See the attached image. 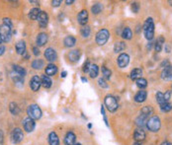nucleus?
<instances>
[{"label":"nucleus","mask_w":172,"mask_h":145,"mask_svg":"<svg viewBox=\"0 0 172 145\" xmlns=\"http://www.w3.org/2000/svg\"><path fill=\"white\" fill-rule=\"evenodd\" d=\"M144 34L145 39L151 40L154 36V23L152 18H147L144 24Z\"/></svg>","instance_id":"1"},{"label":"nucleus","mask_w":172,"mask_h":145,"mask_svg":"<svg viewBox=\"0 0 172 145\" xmlns=\"http://www.w3.org/2000/svg\"><path fill=\"white\" fill-rule=\"evenodd\" d=\"M147 127L150 130L151 132H157L160 129V126H161V122H160V118L156 116H153L150 118H148L147 124Z\"/></svg>","instance_id":"2"},{"label":"nucleus","mask_w":172,"mask_h":145,"mask_svg":"<svg viewBox=\"0 0 172 145\" xmlns=\"http://www.w3.org/2000/svg\"><path fill=\"white\" fill-rule=\"evenodd\" d=\"M27 113L29 118H33V120H40L42 118V110L40 109V107L36 104H33V105H30L27 109Z\"/></svg>","instance_id":"3"},{"label":"nucleus","mask_w":172,"mask_h":145,"mask_svg":"<svg viewBox=\"0 0 172 145\" xmlns=\"http://www.w3.org/2000/svg\"><path fill=\"white\" fill-rule=\"evenodd\" d=\"M105 106L108 109V111H111V113H114V111H117L119 108L117 99L112 95H107L105 97Z\"/></svg>","instance_id":"4"},{"label":"nucleus","mask_w":172,"mask_h":145,"mask_svg":"<svg viewBox=\"0 0 172 145\" xmlns=\"http://www.w3.org/2000/svg\"><path fill=\"white\" fill-rule=\"evenodd\" d=\"M110 37V33L108 30L106 29H102L97 33L96 35V43L99 44V46H104L109 40Z\"/></svg>","instance_id":"5"},{"label":"nucleus","mask_w":172,"mask_h":145,"mask_svg":"<svg viewBox=\"0 0 172 145\" xmlns=\"http://www.w3.org/2000/svg\"><path fill=\"white\" fill-rule=\"evenodd\" d=\"M0 39L3 43H8L11 40V28L7 25L0 26Z\"/></svg>","instance_id":"6"},{"label":"nucleus","mask_w":172,"mask_h":145,"mask_svg":"<svg viewBox=\"0 0 172 145\" xmlns=\"http://www.w3.org/2000/svg\"><path fill=\"white\" fill-rule=\"evenodd\" d=\"M24 138V133L22 131L21 128H14L12 133H11V139H12V142L17 144V143H20L22 140Z\"/></svg>","instance_id":"7"},{"label":"nucleus","mask_w":172,"mask_h":145,"mask_svg":"<svg viewBox=\"0 0 172 145\" xmlns=\"http://www.w3.org/2000/svg\"><path fill=\"white\" fill-rule=\"evenodd\" d=\"M23 126H24V129L27 132H32L36 127L35 120H33V118H29V117L26 118L25 120L23 121Z\"/></svg>","instance_id":"8"},{"label":"nucleus","mask_w":172,"mask_h":145,"mask_svg":"<svg viewBox=\"0 0 172 145\" xmlns=\"http://www.w3.org/2000/svg\"><path fill=\"white\" fill-rule=\"evenodd\" d=\"M41 85H42V80H41V78H40L38 75L33 76L32 79H31V81H30V87H31L32 90H33L34 92L39 91Z\"/></svg>","instance_id":"9"},{"label":"nucleus","mask_w":172,"mask_h":145,"mask_svg":"<svg viewBox=\"0 0 172 145\" xmlns=\"http://www.w3.org/2000/svg\"><path fill=\"white\" fill-rule=\"evenodd\" d=\"M129 62H130V56H129V54L122 53V54L119 55V57H118V65H119V67L125 68L126 66L129 64Z\"/></svg>","instance_id":"10"},{"label":"nucleus","mask_w":172,"mask_h":145,"mask_svg":"<svg viewBox=\"0 0 172 145\" xmlns=\"http://www.w3.org/2000/svg\"><path fill=\"white\" fill-rule=\"evenodd\" d=\"M45 57L47 58V60L48 61H55V59L58 57V54H57V51H55L54 48L51 47H48L45 50Z\"/></svg>","instance_id":"11"},{"label":"nucleus","mask_w":172,"mask_h":145,"mask_svg":"<svg viewBox=\"0 0 172 145\" xmlns=\"http://www.w3.org/2000/svg\"><path fill=\"white\" fill-rule=\"evenodd\" d=\"M38 22H39V25L41 28H46L47 25H48V16L46 12L44 11H41V13L38 17Z\"/></svg>","instance_id":"12"},{"label":"nucleus","mask_w":172,"mask_h":145,"mask_svg":"<svg viewBox=\"0 0 172 145\" xmlns=\"http://www.w3.org/2000/svg\"><path fill=\"white\" fill-rule=\"evenodd\" d=\"M77 21L78 23L82 26H85L87 24L88 21V12L86 10H82L79 12V14L77 15Z\"/></svg>","instance_id":"13"},{"label":"nucleus","mask_w":172,"mask_h":145,"mask_svg":"<svg viewBox=\"0 0 172 145\" xmlns=\"http://www.w3.org/2000/svg\"><path fill=\"white\" fill-rule=\"evenodd\" d=\"M161 78L163 80L171 81L172 80V65L165 67L161 72Z\"/></svg>","instance_id":"14"},{"label":"nucleus","mask_w":172,"mask_h":145,"mask_svg":"<svg viewBox=\"0 0 172 145\" xmlns=\"http://www.w3.org/2000/svg\"><path fill=\"white\" fill-rule=\"evenodd\" d=\"M76 136L72 131H68L66 133V135L64 137V144L65 145H73L75 143Z\"/></svg>","instance_id":"15"},{"label":"nucleus","mask_w":172,"mask_h":145,"mask_svg":"<svg viewBox=\"0 0 172 145\" xmlns=\"http://www.w3.org/2000/svg\"><path fill=\"white\" fill-rule=\"evenodd\" d=\"M147 93L144 90H141L137 93V95L134 96V101L137 103H144L145 100H147Z\"/></svg>","instance_id":"16"},{"label":"nucleus","mask_w":172,"mask_h":145,"mask_svg":"<svg viewBox=\"0 0 172 145\" xmlns=\"http://www.w3.org/2000/svg\"><path fill=\"white\" fill-rule=\"evenodd\" d=\"M145 138V132L143 130V128H137L134 133V139L137 141V142H140V141H143Z\"/></svg>","instance_id":"17"},{"label":"nucleus","mask_w":172,"mask_h":145,"mask_svg":"<svg viewBox=\"0 0 172 145\" xmlns=\"http://www.w3.org/2000/svg\"><path fill=\"white\" fill-rule=\"evenodd\" d=\"M48 42V35L46 33H41L37 37V44L38 47H43L47 44Z\"/></svg>","instance_id":"18"},{"label":"nucleus","mask_w":172,"mask_h":145,"mask_svg":"<svg viewBox=\"0 0 172 145\" xmlns=\"http://www.w3.org/2000/svg\"><path fill=\"white\" fill-rule=\"evenodd\" d=\"M48 144L50 145H59L58 136L55 131H51L50 134H48Z\"/></svg>","instance_id":"19"},{"label":"nucleus","mask_w":172,"mask_h":145,"mask_svg":"<svg viewBox=\"0 0 172 145\" xmlns=\"http://www.w3.org/2000/svg\"><path fill=\"white\" fill-rule=\"evenodd\" d=\"M15 48H16V51L18 54L23 55L26 53V43L24 40H19V42L16 44Z\"/></svg>","instance_id":"20"},{"label":"nucleus","mask_w":172,"mask_h":145,"mask_svg":"<svg viewBox=\"0 0 172 145\" xmlns=\"http://www.w3.org/2000/svg\"><path fill=\"white\" fill-rule=\"evenodd\" d=\"M45 71H46L47 76H48V77L54 76L58 72V67L55 64H48L46 67V70H45Z\"/></svg>","instance_id":"21"},{"label":"nucleus","mask_w":172,"mask_h":145,"mask_svg":"<svg viewBox=\"0 0 172 145\" xmlns=\"http://www.w3.org/2000/svg\"><path fill=\"white\" fill-rule=\"evenodd\" d=\"M79 57H80V51L79 50H72L70 51V53H68V58L69 60L71 62H76L79 60Z\"/></svg>","instance_id":"22"},{"label":"nucleus","mask_w":172,"mask_h":145,"mask_svg":"<svg viewBox=\"0 0 172 145\" xmlns=\"http://www.w3.org/2000/svg\"><path fill=\"white\" fill-rule=\"evenodd\" d=\"M152 113H153L152 108L149 107V106H145V107H144L143 109H141V116L147 118V120H148L149 116H150V114H152Z\"/></svg>","instance_id":"23"},{"label":"nucleus","mask_w":172,"mask_h":145,"mask_svg":"<svg viewBox=\"0 0 172 145\" xmlns=\"http://www.w3.org/2000/svg\"><path fill=\"white\" fill-rule=\"evenodd\" d=\"M141 75H143V70H141V68H134L131 72V79L137 80L139 78H141Z\"/></svg>","instance_id":"24"},{"label":"nucleus","mask_w":172,"mask_h":145,"mask_svg":"<svg viewBox=\"0 0 172 145\" xmlns=\"http://www.w3.org/2000/svg\"><path fill=\"white\" fill-rule=\"evenodd\" d=\"M63 43H64V46L66 47H74V44H75L76 40L72 36H67L64 39V42Z\"/></svg>","instance_id":"25"},{"label":"nucleus","mask_w":172,"mask_h":145,"mask_svg":"<svg viewBox=\"0 0 172 145\" xmlns=\"http://www.w3.org/2000/svg\"><path fill=\"white\" fill-rule=\"evenodd\" d=\"M41 80H42V86L47 89L50 88L51 86V84H53V81H51V77H48L47 75H43L42 78H41Z\"/></svg>","instance_id":"26"},{"label":"nucleus","mask_w":172,"mask_h":145,"mask_svg":"<svg viewBox=\"0 0 172 145\" xmlns=\"http://www.w3.org/2000/svg\"><path fill=\"white\" fill-rule=\"evenodd\" d=\"M12 79L14 81L15 85H17L18 87H22L24 85V77L17 75V74H14L12 76Z\"/></svg>","instance_id":"27"},{"label":"nucleus","mask_w":172,"mask_h":145,"mask_svg":"<svg viewBox=\"0 0 172 145\" xmlns=\"http://www.w3.org/2000/svg\"><path fill=\"white\" fill-rule=\"evenodd\" d=\"M13 71L17 75H20L22 77H24L26 75V70L20 65H13Z\"/></svg>","instance_id":"28"},{"label":"nucleus","mask_w":172,"mask_h":145,"mask_svg":"<svg viewBox=\"0 0 172 145\" xmlns=\"http://www.w3.org/2000/svg\"><path fill=\"white\" fill-rule=\"evenodd\" d=\"M41 13V10L39 8H33L29 13V18L31 20H37Z\"/></svg>","instance_id":"29"},{"label":"nucleus","mask_w":172,"mask_h":145,"mask_svg":"<svg viewBox=\"0 0 172 145\" xmlns=\"http://www.w3.org/2000/svg\"><path fill=\"white\" fill-rule=\"evenodd\" d=\"M98 72H99L98 66H97L96 64H91L90 68H89V74H90V77L91 78L97 77V75H98Z\"/></svg>","instance_id":"30"},{"label":"nucleus","mask_w":172,"mask_h":145,"mask_svg":"<svg viewBox=\"0 0 172 145\" xmlns=\"http://www.w3.org/2000/svg\"><path fill=\"white\" fill-rule=\"evenodd\" d=\"M132 36H133V33H132V30H131L129 27H126L122 32V37L123 39L125 40H131L132 39Z\"/></svg>","instance_id":"31"},{"label":"nucleus","mask_w":172,"mask_h":145,"mask_svg":"<svg viewBox=\"0 0 172 145\" xmlns=\"http://www.w3.org/2000/svg\"><path fill=\"white\" fill-rule=\"evenodd\" d=\"M163 44H164V38H163V37H159V38L157 39V40L155 42V47H155V51H157V53L161 51Z\"/></svg>","instance_id":"32"},{"label":"nucleus","mask_w":172,"mask_h":145,"mask_svg":"<svg viewBox=\"0 0 172 145\" xmlns=\"http://www.w3.org/2000/svg\"><path fill=\"white\" fill-rule=\"evenodd\" d=\"M32 67L37 70L42 69L44 67V60H42V59H35L32 62Z\"/></svg>","instance_id":"33"},{"label":"nucleus","mask_w":172,"mask_h":145,"mask_svg":"<svg viewBox=\"0 0 172 145\" xmlns=\"http://www.w3.org/2000/svg\"><path fill=\"white\" fill-rule=\"evenodd\" d=\"M126 48V44L124 42H117L114 46V51L115 53H120Z\"/></svg>","instance_id":"34"},{"label":"nucleus","mask_w":172,"mask_h":145,"mask_svg":"<svg viewBox=\"0 0 172 145\" xmlns=\"http://www.w3.org/2000/svg\"><path fill=\"white\" fill-rule=\"evenodd\" d=\"M9 110H10V111H11V114H15V116H16V114H18L20 113L19 107H18L17 104H16V103H14V102L10 103V105H9Z\"/></svg>","instance_id":"35"},{"label":"nucleus","mask_w":172,"mask_h":145,"mask_svg":"<svg viewBox=\"0 0 172 145\" xmlns=\"http://www.w3.org/2000/svg\"><path fill=\"white\" fill-rule=\"evenodd\" d=\"M136 83H137V86L139 87L140 89H141V90H143V89H144L145 87L147 86V79H144V78H139V79L137 80H136Z\"/></svg>","instance_id":"36"},{"label":"nucleus","mask_w":172,"mask_h":145,"mask_svg":"<svg viewBox=\"0 0 172 145\" xmlns=\"http://www.w3.org/2000/svg\"><path fill=\"white\" fill-rule=\"evenodd\" d=\"M160 109H161V111H164V113H168V111H170L172 110V104L169 102L164 103L162 105H160Z\"/></svg>","instance_id":"37"},{"label":"nucleus","mask_w":172,"mask_h":145,"mask_svg":"<svg viewBox=\"0 0 172 145\" xmlns=\"http://www.w3.org/2000/svg\"><path fill=\"white\" fill-rule=\"evenodd\" d=\"M111 70L110 69H108L106 68L105 66H102V75H103V79H110V77H111Z\"/></svg>","instance_id":"38"},{"label":"nucleus","mask_w":172,"mask_h":145,"mask_svg":"<svg viewBox=\"0 0 172 145\" xmlns=\"http://www.w3.org/2000/svg\"><path fill=\"white\" fill-rule=\"evenodd\" d=\"M147 118H144V117H143V116H140L139 118H137V121H136L137 125L140 126V127H143V126H144L145 124H147Z\"/></svg>","instance_id":"39"},{"label":"nucleus","mask_w":172,"mask_h":145,"mask_svg":"<svg viewBox=\"0 0 172 145\" xmlns=\"http://www.w3.org/2000/svg\"><path fill=\"white\" fill-rule=\"evenodd\" d=\"M90 32H91V30H90V28L88 27V26H84V27L82 28L81 31H80L81 36L83 37V38H88L89 35H90Z\"/></svg>","instance_id":"40"},{"label":"nucleus","mask_w":172,"mask_h":145,"mask_svg":"<svg viewBox=\"0 0 172 145\" xmlns=\"http://www.w3.org/2000/svg\"><path fill=\"white\" fill-rule=\"evenodd\" d=\"M156 101H157V103L160 105H162V104L166 103L165 99H164V94L161 92H157L156 93Z\"/></svg>","instance_id":"41"},{"label":"nucleus","mask_w":172,"mask_h":145,"mask_svg":"<svg viewBox=\"0 0 172 145\" xmlns=\"http://www.w3.org/2000/svg\"><path fill=\"white\" fill-rule=\"evenodd\" d=\"M91 11H92V13L95 14V15L99 14L101 11H102V5H101L100 3H96V4H94L92 6Z\"/></svg>","instance_id":"42"},{"label":"nucleus","mask_w":172,"mask_h":145,"mask_svg":"<svg viewBox=\"0 0 172 145\" xmlns=\"http://www.w3.org/2000/svg\"><path fill=\"white\" fill-rule=\"evenodd\" d=\"M132 10L134 13H137L140 10V4L137 2H133L132 3Z\"/></svg>","instance_id":"43"},{"label":"nucleus","mask_w":172,"mask_h":145,"mask_svg":"<svg viewBox=\"0 0 172 145\" xmlns=\"http://www.w3.org/2000/svg\"><path fill=\"white\" fill-rule=\"evenodd\" d=\"M98 84H99V86L102 87V88H107L108 87V84L106 83L105 79H103V78H100V79L98 80Z\"/></svg>","instance_id":"44"},{"label":"nucleus","mask_w":172,"mask_h":145,"mask_svg":"<svg viewBox=\"0 0 172 145\" xmlns=\"http://www.w3.org/2000/svg\"><path fill=\"white\" fill-rule=\"evenodd\" d=\"M90 61L87 60L85 63H84V66H83V72L84 73H87L89 72V68H90Z\"/></svg>","instance_id":"45"},{"label":"nucleus","mask_w":172,"mask_h":145,"mask_svg":"<svg viewBox=\"0 0 172 145\" xmlns=\"http://www.w3.org/2000/svg\"><path fill=\"white\" fill-rule=\"evenodd\" d=\"M3 24L7 25V26H8V27H10V28L13 27L12 22H11V20L9 19V18H4V19H3Z\"/></svg>","instance_id":"46"},{"label":"nucleus","mask_w":172,"mask_h":145,"mask_svg":"<svg viewBox=\"0 0 172 145\" xmlns=\"http://www.w3.org/2000/svg\"><path fill=\"white\" fill-rule=\"evenodd\" d=\"M170 97H171V92L170 91H167L165 94H164V99H165L166 102H169Z\"/></svg>","instance_id":"47"},{"label":"nucleus","mask_w":172,"mask_h":145,"mask_svg":"<svg viewBox=\"0 0 172 145\" xmlns=\"http://www.w3.org/2000/svg\"><path fill=\"white\" fill-rule=\"evenodd\" d=\"M51 4H53L54 7H58L59 5L61 4V0H55V1L54 0V1L51 2Z\"/></svg>","instance_id":"48"},{"label":"nucleus","mask_w":172,"mask_h":145,"mask_svg":"<svg viewBox=\"0 0 172 145\" xmlns=\"http://www.w3.org/2000/svg\"><path fill=\"white\" fill-rule=\"evenodd\" d=\"M33 51H34V54H35L36 56H38V55L40 54V50L37 47H33Z\"/></svg>","instance_id":"49"},{"label":"nucleus","mask_w":172,"mask_h":145,"mask_svg":"<svg viewBox=\"0 0 172 145\" xmlns=\"http://www.w3.org/2000/svg\"><path fill=\"white\" fill-rule=\"evenodd\" d=\"M160 66H161V67H163V68L167 67V66H169V61H168V60H164L161 63V64H160Z\"/></svg>","instance_id":"50"},{"label":"nucleus","mask_w":172,"mask_h":145,"mask_svg":"<svg viewBox=\"0 0 172 145\" xmlns=\"http://www.w3.org/2000/svg\"><path fill=\"white\" fill-rule=\"evenodd\" d=\"M3 143V132L2 130H0V145H2Z\"/></svg>","instance_id":"51"},{"label":"nucleus","mask_w":172,"mask_h":145,"mask_svg":"<svg viewBox=\"0 0 172 145\" xmlns=\"http://www.w3.org/2000/svg\"><path fill=\"white\" fill-rule=\"evenodd\" d=\"M4 51H5V47L1 46L0 47V55H2L3 53H4Z\"/></svg>","instance_id":"52"},{"label":"nucleus","mask_w":172,"mask_h":145,"mask_svg":"<svg viewBox=\"0 0 172 145\" xmlns=\"http://www.w3.org/2000/svg\"><path fill=\"white\" fill-rule=\"evenodd\" d=\"M101 114H103V117H105V109H104L103 106H101Z\"/></svg>","instance_id":"53"},{"label":"nucleus","mask_w":172,"mask_h":145,"mask_svg":"<svg viewBox=\"0 0 172 145\" xmlns=\"http://www.w3.org/2000/svg\"><path fill=\"white\" fill-rule=\"evenodd\" d=\"M73 2H74L73 0H66V1H65V3H66L67 5H70V4H72Z\"/></svg>","instance_id":"54"},{"label":"nucleus","mask_w":172,"mask_h":145,"mask_svg":"<svg viewBox=\"0 0 172 145\" xmlns=\"http://www.w3.org/2000/svg\"><path fill=\"white\" fill-rule=\"evenodd\" d=\"M66 75H67V72L66 71H63V72H61V78H65L66 77Z\"/></svg>","instance_id":"55"},{"label":"nucleus","mask_w":172,"mask_h":145,"mask_svg":"<svg viewBox=\"0 0 172 145\" xmlns=\"http://www.w3.org/2000/svg\"><path fill=\"white\" fill-rule=\"evenodd\" d=\"M30 3H34L35 5H39L40 4L39 1H34V0H30Z\"/></svg>","instance_id":"56"},{"label":"nucleus","mask_w":172,"mask_h":145,"mask_svg":"<svg viewBox=\"0 0 172 145\" xmlns=\"http://www.w3.org/2000/svg\"><path fill=\"white\" fill-rule=\"evenodd\" d=\"M160 145H172V144L170 142H168V141H164V142H162Z\"/></svg>","instance_id":"57"},{"label":"nucleus","mask_w":172,"mask_h":145,"mask_svg":"<svg viewBox=\"0 0 172 145\" xmlns=\"http://www.w3.org/2000/svg\"><path fill=\"white\" fill-rule=\"evenodd\" d=\"M81 80H82V82H84V83L87 82V79H86L85 77H82V78H81Z\"/></svg>","instance_id":"58"},{"label":"nucleus","mask_w":172,"mask_h":145,"mask_svg":"<svg viewBox=\"0 0 172 145\" xmlns=\"http://www.w3.org/2000/svg\"><path fill=\"white\" fill-rule=\"evenodd\" d=\"M133 145H143V144H141V142H134Z\"/></svg>","instance_id":"59"},{"label":"nucleus","mask_w":172,"mask_h":145,"mask_svg":"<svg viewBox=\"0 0 172 145\" xmlns=\"http://www.w3.org/2000/svg\"><path fill=\"white\" fill-rule=\"evenodd\" d=\"M150 47H151V43H149V44H147V48H149V50H150Z\"/></svg>","instance_id":"60"},{"label":"nucleus","mask_w":172,"mask_h":145,"mask_svg":"<svg viewBox=\"0 0 172 145\" xmlns=\"http://www.w3.org/2000/svg\"><path fill=\"white\" fill-rule=\"evenodd\" d=\"M91 126H92L91 124H88V127H89V128H91Z\"/></svg>","instance_id":"61"},{"label":"nucleus","mask_w":172,"mask_h":145,"mask_svg":"<svg viewBox=\"0 0 172 145\" xmlns=\"http://www.w3.org/2000/svg\"><path fill=\"white\" fill-rule=\"evenodd\" d=\"M73 145H81V144L80 143H74Z\"/></svg>","instance_id":"62"},{"label":"nucleus","mask_w":172,"mask_h":145,"mask_svg":"<svg viewBox=\"0 0 172 145\" xmlns=\"http://www.w3.org/2000/svg\"><path fill=\"white\" fill-rule=\"evenodd\" d=\"M1 43H2V40H1V39H0V47H1Z\"/></svg>","instance_id":"63"},{"label":"nucleus","mask_w":172,"mask_h":145,"mask_svg":"<svg viewBox=\"0 0 172 145\" xmlns=\"http://www.w3.org/2000/svg\"><path fill=\"white\" fill-rule=\"evenodd\" d=\"M168 2H169V3H170V5L172 6V1H168Z\"/></svg>","instance_id":"64"}]
</instances>
